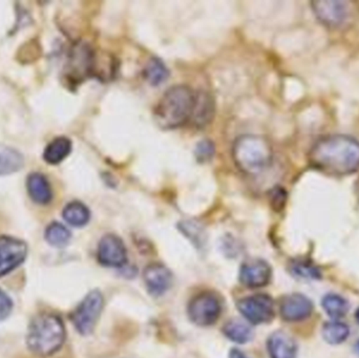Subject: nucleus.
Here are the masks:
<instances>
[{"instance_id": "nucleus-2", "label": "nucleus", "mask_w": 359, "mask_h": 358, "mask_svg": "<svg viewBox=\"0 0 359 358\" xmlns=\"http://www.w3.org/2000/svg\"><path fill=\"white\" fill-rule=\"evenodd\" d=\"M196 92L186 85H176L166 90L155 109V120L160 128L170 130L184 125L194 111Z\"/></svg>"}, {"instance_id": "nucleus-6", "label": "nucleus", "mask_w": 359, "mask_h": 358, "mask_svg": "<svg viewBox=\"0 0 359 358\" xmlns=\"http://www.w3.org/2000/svg\"><path fill=\"white\" fill-rule=\"evenodd\" d=\"M312 12L318 21L329 29H343L352 19L350 2L343 0H316L312 1Z\"/></svg>"}, {"instance_id": "nucleus-9", "label": "nucleus", "mask_w": 359, "mask_h": 358, "mask_svg": "<svg viewBox=\"0 0 359 358\" xmlns=\"http://www.w3.org/2000/svg\"><path fill=\"white\" fill-rule=\"evenodd\" d=\"M27 244L12 237H0V277L20 266L27 259Z\"/></svg>"}, {"instance_id": "nucleus-15", "label": "nucleus", "mask_w": 359, "mask_h": 358, "mask_svg": "<svg viewBox=\"0 0 359 358\" xmlns=\"http://www.w3.org/2000/svg\"><path fill=\"white\" fill-rule=\"evenodd\" d=\"M94 53L86 44H78L72 52L69 67L72 73L79 78L86 77L94 69Z\"/></svg>"}, {"instance_id": "nucleus-13", "label": "nucleus", "mask_w": 359, "mask_h": 358, "mask_svg": "<svg viewBox=\"0 0 359 358\" xmlns=\"http://www.w3.org/2000/svg\"><path fill=\"white\" fill-rule=\"evenodd\" d=\"M145 286L153 296H163L168 291L172 284V275L168 267L162 264H151L143 273Z\"/></svg>"}, {"instance_id": "nucleus-28", "label": "nucleus", "mask_w": 359, "mask_h": 358, "mask_svg": "<svg viewBox=\"0 0 359 358\" xmlns=\"http://www.w3.org/2000/svg\"><path fill=\"white\" fill-rule=\"evenodd\" d=\"M215 155V145L211 141L204 140L198 143L196 149V156L200 161H208Z\"/></svg>"}, {"instance_id": "nucleus-8", "label": "nucleus", "mask_w": 359, "mask_h": 358, "mask_svg": "<svg viewBox=\"0 0 359 358\" xmlns=\"http://www.w3.org/2000/svg\"><path fill=\"white\" fill-rule=\"evenodd\" d=\"M238 310L255 325L269 323L274 317L273 301L266 294H255L238 301Z\"/></svg>"}, {"instance_id": "nucleus-11", "label": "nucleus", "mask_w": 359, "mask_h": 358, "mask_svg": "<svg viewBox=\"0 0 359 358\" xmlns=\"http://www.w3.org/2000/svg\"><path fill=\"white\" fill-rule=\"evenodd\" d=\"M271 267L263 260H249L240 269V282L249 288L265 287L271 280Z\"/></svg>"}, {"instance_id": "nucleus-27", "label": "nucleus", "mask_w": 359, "mask_h": 358, "mask_svg": "<svg viewBox=\"0 0 359 358\" xmlns=\"http://www.w3.org/2000/svg\"><path fill=\"white\" fill-rule=\"evenodd\" d=\"M270 203L276 212H282L286 205L287 193L282 187H274L269 193Z\"/></svg>"}, {"instance_id": "nucleus-12", "label": "nucleus", "mask_w": 359, "mask_h": 358, "mask_svg": "<svg viewBox=\"0 0 359 358\" xmlns=\"http://www.w3.org/2000/svg\"><path fill=\"white\" fill-rule=\"evenodd\" d=\"M313 311V304L307 296L294 294L285 296L280 303V315L287 322H301L308 319Z\"/></svg>"}, {"instance_id": "nucleus-22", "label": "nucleus", "mask_w": 359, "mask_h": 358, "mask_svg": "<svg viewBox=\"0 0 359 358\" xmlns=\"http://www.w3.org/2000/svg\"><path fill=\"white\" fill-rule=\"evenodd\" d=\"M323 308L325 312L331 317V319L337 321L347 315L349 311V303L343 296L339 294H331L323 298Z\"/></svg>"}, {"instance_id": "nucleus-14", "label": "nucleus", "mask_w": 359, "mask_h": 358, "mask_svg": "<svg viewBox=\"0 0 359 358\" xmlns=\"http://www.w3.org/2000/svg\"><path fill=\"white\" fill-rule=\"evenodd\" d=\"M267 348L270 358L297 357V343L286 332L276 331L271 334L268 340Z\"/></svg>"}, {"instance_id": "nucleus-5", "label": "nucleus", "mask_w": 359, "mask_h": 358, "mask_svg": "<svg viewBox=\"0 0 359 358\" xmlns=\"http://www.w3.org/2000/svg\"><path fill=\"white\" fill-rule=\"evenodd\" d=\"M104 306L103 296L98 290H93L71 315V321L76 330L82 336L94 331Z\"/></svg>"}, {"instance_id": "nucleus-21", "label": "nucleus", "mask_w": 359, "mask_h": 358, "mask_svg": "<svg viewBox=\"0 0 359 358\" xmlns=\"http://www.w3.org/2000/svg\"><path fill=\"white\" fill-rule=\"evenodd\" d=\"M63 218L74 227H83L90 219V209L81 202L74 201L63 209Z\"/></svg>"}, {"instance_id": "nucleus-16", "label": "nucleus", "mask_w": 359, "mask_h": 358, "mask_svg": "<svg viewBox=\"0 0 359 358\" xmlns=\"http://www.w3.org/2000/svg\"><path fill=\"white\" fill-rule=\"evenodd\" d=\"M213 111H215V106H213L212 98L205 92L196 94L194 111L190 118L198 128L206 126L212 119Z\"/></svg>"}, {"instance_id": "nucleus-18", "label": "nucleus", "mask_w": 359, "mask_h": 358, "mask_svg": "<svg viewBox=\"0 0 359 358\" xmlns=\"http://www.w3.org/2000/svg\"><path fill=\"white\" fill-rule=\"evenodd\" d=\"M25 163L22 155L13 147L0 144V176L18 172Z\"/></svg>"}, {"instance_id": "nucleus-19", "label": "nucleus", "mask_w": 359, "mask_h": 358, "mask_svg": "<svg viewBox=\"0 0 359 358\" xmlns=\"http://www.w3.org/2000/svg\"><path fill=\"white\" fill-rule=\"evenodd\" d=\"M72 142L67 137H59L46 146L43 159L50 164H59L71 153Z\"/></svg>"}, {"instance_id": "nucleus-32", "label": "nucleus", "mask_w": 359, "mask_h": 358, "mask_svg": "<svg viewBox=\"0 0 359 358\" xmlns=\"http://www.w3.org/2000/svg\"><path fill=\"white\" fill-rule=\"evenodd\" d=\"M358 353H359V342L358 343Z\"/></svg>"}, {"instance_id": "nucleus-7", "label": "nucleus", "mask_w": 359, "mask_h": 358, "mask_svg": "<svg viewBox=\"0 0 359 358\" xmlns=\"http://www.w3.org/2000/svg\"><path fill=\"white\" fill-rule=\"evenodd\" d=\"M187 311L192 323L207 327L217 323L221 315L222 305L215 294L203 292L190 301Z\"/></svg>"}, {"instance_id": "nucleus-1", "label": "nucleus", "mask_w": 359, "mask_h": 358, "mask_svg": "<svg viewBox=\"0 0 359 358\" xmlns=\"http://www.w3.org/2000/svg\"><path fill=\"white\" fill-rule=\"evenodd\" d=\"M310 166L329 176L345 177L359 170V141L335 134L318 139L309 151Z\"/></svg>"}, {"instance_id": "nucleus-4", "label": "nucleus", "mask_w": 359, "mask_h": 358, "mask_svg": "<svg viewBox=\"0 0 359 358\" xmlns=\"http://www.w3.org/2000/svg\"><path fill=\"white\" fill-rule=\"evenodd\" d=\"M65 328L60 317L54 315H41L32 322L27 331V347L39 357H50L62 347Z\"/></svg>"}, {"instance_id": "nucleus-3", "label": "nucleus", "mask_w": 359, "mask_h": 358, "mask_svg": "<svg viewBox=\"0 0 359 358\" xmlns=\"http://www.w3.org/2000/svg\"><path fill=\"white\" fill-rule=\"evenodd\" d=\"M272 146L265 137L259 135H243L236 139L232 147V158L241 172L246 174H261L269 167L272 161Z\"/></svg>"}, {"instance_id": "nucleus-26", "label": "nucleus", "mask_w": 359, "mask_h": 358, "mask_svg": "<svg viewBox=\"0 0 359 358\" xmlns=\"http://www.w3.org/2000/svg\"><path fill=\"white\" fill-rule=\"evenodd\" d=\"M291 270L295 275L304 279H318L320 275V270L314 265L305 261H295L291 265Z\"/></svg>"}, {"instance_id": "nucleus-10", "label": "nucleus", "mask_w": 359, "mask_h": 358, "mask_svg": "<svg viewBox=\"0 0 359 358\" xmlns=\"http://www.w3.org/2000/svg\"><path fill=\"white\" fill-rule=\"evenodd\" d=\"M97 256L101 265L114 268H119L128 262L126 246L115 235H107L101 239Z\"/></svg>"}, {"instance_id": "nucleus-30", "label": "nucleus", "mask_w": 359, "mask_h": 358, "mask_svg": "<svg viewBox=\"0 0 359 358\" xmlns=\"http://www.w3.org/2000/svg\"><path fill=\"white\" fill-rule=\"evenodd\" d=\"M229 358H248L242 351L238 350V349H232L229 353Z\"/></svg>"}, {"instance_id": "nucleus-25", "label": "nucleus", "mask_w": 359, "mask_h": 358, "mask_svg": "<svg viewBox=\"0 0 359 358\" xmlns=\"http://www.w3.org/2000/svg\"><path fill=\"white\" fill-rule=\"evenodd\" d=\"M144 76L145 79L151 85L158 86L168 80L170 71H168L166 65L159 58H151L145 67Z\"/></svg>"}, {"instance_id": "nucleus-24", "label": "nucleus", "mask_w": 359, "mask_h": 358, "mask_svg": "<svg viewBox=\"0 0 359 358\" xmlns=\"http://www.w3.org/2000/svg\"><path fill=\"white\" fill-rule=\"evenodd\" d=\"M71 231L60 223H52L46 230V242L53 247H65L71 241Z\"/></svg>"}, {"instance_id": "nucleus-20", "label": "nucleus", "mask_w": 359, "mask_h": 358, "mask_svg": "<svg viewBox=\"0 0 359 358\" xmlns=\"http://www.w3.org/2000/svg\"><path fill=\"white\" fill-rule=\"evenodd\" d=\"M223 333L226 338L236 344H246L250 342L253 336L252 329L248 324L241 319H231L223 327Z\"/></svg>"}, {"instance_id": "nucleus-31", "label": "nucleus", "mask_w": 359, "mask_h": 358, "mask_svg": "<svg viewBox=\"0 0 359 358\" xmlns=\"http://www.w3.org/2000/svg\"><path fill=\"white\" fill-rule=\"evenodd\" d=\"M355 317H356V321H358V324H359V309H358V311H356Z\"/></svg>"}, {"instance_id": "nucleus-17", "label": "nucleus", "mask_w": 359, "mask_h": 358, "mask_svg": "<svg viewBox=\"0 0 359 358\" xmlns=\"http://www.w3.org/2000/svg\"><path fill=\"white\" fill-rule=\"evenodd\" d=\"M27 191L33 201L38 204H48L52 200V191L48 179L41 174H29L27 181Z\"/></svg>"}, {"instance_id": "nucleus-23", "label": "nucleus", "mask_w": 359, "mask_h": 358, "mask_svg": "<svg viewBox=\"0 0 359 358\" xmlns=\"http://www.w3.org/2000/svg\"><path fill=\"white\" fill-rule=\"evenodd\" d=\"M350 329L346 324L339 321L329 322L323 327V336L331 345H339L349 338Z\"/></svg>"}, {"instance_id": "nucleus-29", "label": "nucleus", "mask_w": 359, "mask_h": 358, "mask_svg": "<svg viewBox=\"0 0 359 358\" xmlns=\"http://www.w3.org/2000/svg\"><path fill=\"white\" fill-rule=\"evenodd\" d=\"M13 303L6 292L0 289V321L6 319L12 312Z\"/></svg>"}]
</instances>
